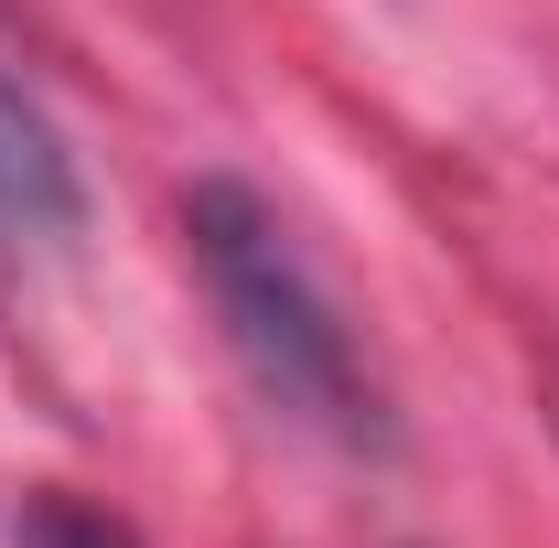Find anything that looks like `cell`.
I'll return each mask as SVG.
<instances>
[{"label": "cell", "instance_id": "cell-3", "mask_svg": "<svg viewBox=\"0 0 559 548\" xmlns=\"http://www.w3.org/2000/svg\"><path fill=\"white\" fill-rule=\"evenodd\" d=\"M11 548H140L108 505H86L66 484H44V495H22V516H11Z\"/></svg>", "mask_w": 559, "mask_h": 548}, {"label": "cell", "instance_id": "cell-2", "mask_svg": "<svg viewBox=\"0 0 559 548\" xmlns=\"http://www.w3.org/2000/svg\"><path fill=\"white\" fill-rule=\"evenodd\" d=\"M86 226V183L55 130V108L0 65V237H75Z\"/></svg>", "mask_w": 559, "mask_h": 548}, {"label": "cell", "instance_id": "cell-1", "mask_svg": "<svg viewBox=\"0 0 559 548\" xmlns=\"http://www.w3.org/2000/svg\"><path fill=\"white\" fill-rule=\"evenodd\" d=\"M183 237H194V270H205V301L237 366L259 377V398L345 452H388V398L355 355L345 312L323 301V279L301 270V248L280 237V215L248 194V183H194L183 194Z\"/></svg>", "mask_w": 559, "mask_h": 548}]
</instances>
